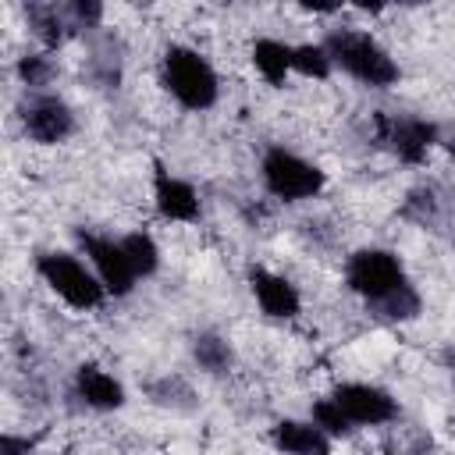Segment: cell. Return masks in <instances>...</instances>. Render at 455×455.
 <instances>
[{
    "mask_svg": "<svg viewBox=\"0 0 455 455\" xmlns=\"http://www.w3.org/2000/svg\"><path fill=\"white\" fill-rule=\"evenodd\" d=\"M345 284L366 302V309L377 320H387V323H409L423 309V295L409 281L405 263L398 259V252L380 249V245H363L348 252Z\"/></svg>",
    "mask_w": 455,
    "mask_h": 455,
    "instance_id": "1",
    "label": "cell"
},
{
    "mask_svg": "<svg viewBox=\"0 0 455 455\" xmlns=\"http://www.w3.org/2000/svg\"><path fill=\"white\" fill-rule=\"evenodd\" d=\"M323 50L331 53V64L341 68L348 78L370 89H387L402 78L395 57L363 28H331L323 36Z\"/></svg>",
    "mask_w": 455,
    "mask_h": 455,
    "instance_id": "2",
    "label": "cell"
},
{
    "mask_svg": "<svg viewBox=\"0 0 455 455\" xmlns=\"http://www.w3.org/2000/svg\"><path fill=\"white\" fill-rule=\"evenodd\" d=\"M160 82L171 92V100L185 110H210L220 100V78L213 64L185 43H171L160 57Z\"/></svg>",
    "mask_w": 455,
    "mask_h": 455,
    "instance_id": "3",
    "label": "cell"
},
{
    "mask_svg": "<svg viewBox=\"0 0 455 455\" xmlns=\"http://www.w3.org/2000/svg\"><path fill=\"white\" fill-rule=\"evenodd\" d=\"M36 274L43 277V284L64 302L71 306L75 313H92L103 306L107 299V288L103 281L96 277V270L78 259L75 252H64V249H50V252H39L36 256Z\"/></svg>",
    "mask_w": 455,
    "mask_h": 455,
    "instance_id": "4",
    "label": "cell"
},
{
    "mask_svg": "<svg viewBox=\"0 0 455 455\" xmlns=\"http://www.w3.org/2000/svg\"><path fill=\"white\" fill-rule=\"evenodd\" d=\"M259 181L263 188L281 199V203H302V199H316L327 188V174L323 167H316L313 160L284 149V146H267L259 156Z\"/></svg>",
    "mask_w": 455,
    "mask_h": 455,
    "instance_id": "5",
    "label": "cell"
},
{
    "mask_svg": "<svg viewBox=\"0 0 455 455\" xmlns=\"http://www.w3.org/2000/svg\"><path fill=\"white\" fill-rule=\"evenodd\" d=\"M373 135L391 156H398L409 167H419V164H427L430 149L441 142V124L427 121V117H416V114L377 110L373 114Z\"/></svg>",
    "mask_w": 455,
    "mask_h": 455,
    "instance_id": "6",
    "label": "cell"
},
{
    "mask_svg": "<svg viewBox=\"0 0 455 455\" xmlns=\"http://www.w3.org/2000/svg\"><path fill=\"white\" fill-rule=\"evenodd\" d=\"M18 117H21V128L32 142L39 146H57V142H68L78 128L75 121V110L64 96L57 92H28L18 107Z\"/></svg>",
    "mask_w": 455,
    "mask_h": 455,
    "instance_id": "7",
    "label": "cell"
},
{
    "mask_svg": "<svg viewBox=\"0 0 455 455\" xmlns=\"http://www.w3.org/2000/svg\"><path fill=\"white\" fill-rule=\"evenodd\" d=\"M78 245H82L89 267L96 270V277L103 281L107 295H114V299L132 295L139 277L132 270V259H128L121 238H110V235H100V231H78Z\"/></svg>",
    "mask_w": 455,
    "mask_h": 455,
    "instance_id": "8",
    "label": "cell"
},
{
    "mask_svg": "<svg viewBox=\"0 0 455 455\" xmlns=\"http://www.w3.org/2000/svg\"><path fill=\"white\" fill-rule=\"evenodd\" d=\"M331 398L341 405V412L355 427H384V423L398 419V402L391 398V391L366 384V380H345L331 391Z\"/></svg>",
    "mask_w": 455,
    "mask_h": 455,
    "instance_id": "9",
    "label": "cell"
},
{
    "mask_svg": "<svg viewBox=\"0 0 455 455\" xmlns=\"http://www.w3.org/2000/svg\"><path fill=\"white\" fill-rule=\"evenodd\" d=\"M153 206L171 224H196L203 217V203L192 181L171 174L164 164L153 167Z\"/></svg>",
    "mask_w": 455,
    "mask_h": 455,
    "instance_id": "10",
    "label": "cell"
},
{
    "mask_svg": "<svg viewBox=\"0 0 455 455\" xmlns=\"http://www.w3.org/2000/svg\"><path fill=\"white\" fill-rule=\"evenodd\" d=\"M245 281H249V291H252L256 306L263 309V316L295 320L302 313V295H299L291 277H284L277 270H267V267H249Z\"/></svg>",
    "mask_w": 455,
    "mask_h": 455,
    "instance_id": "11",
    "label": "cell"
},
{
    "mask_svg": "<svg viewBox=\"0 0 455 455\" xmlns=\"http://www.w3.org/2000/svg\"><path fill=\"white\" fill-rule=\"evenodd\" d=\"M75 395L82 398L85 409H96V412H117L128 402L124 384L100 363H82L75 370Z\"/></svg>",
    "mask_w": 455,
    "mask_h": 455,
    "instance_id": "12",
    "label": "cell"
},
{
    "mask_svg": "<svg viewBox=\"0 0 455 455\" xmlns=\"http://www.w3.org/2000/svg\"><path fill=\"white\" fill-rule=\"evenodd\" d=\"M270 444L281 455H331V437L313 419H277L270 427Z\"/></svg>",
    "mask_w": 455,
    "mask_h": 455,
    "instance_id": "13",
    "label": "cell"
},
{
    "mask_svg": "<svg viewBox=\"0 0 455 455\" xmlns=\"http://www.w3.org/2000/svg\"><path fill=\"white\" fill-rule=\"evenodd\" d=\"M25 25L46 50H57L68 43V36H75L64 4H25Z\"/></svg>",
    "mask_w": 455,
    "mask_h": 455,
    "instance_id": "14",
    "label": "cell"
},
{
    "mask_svg": "<svg viewBox=\"0 0 455 455\" xmlns=\"http://www.w3.org/2000/svg\"><path fill=\"white\" fill-rule=\"evenodd\" d=\"M249 60L259 71V78L267 85H274V89H281L288 82V75H295L291 71V46L274 39V36H259L252 43V50H249Z\"/></svg>",
    "mask_w": 455,
    "mask_h": 455,
    "instance_id": "15",
    "label": "cell"
},
{
    "mask_svg": "<svg viewBox=\"0 0 455 455\" xmlns=\"http://www.w3.org/2000/svg\"><path fill=\"white\" fill-rule=\"evenodd\" d=\"M188 352H192V363H196L203 373H210V377H224V373H231V366H235V348H231V341H228L220 331H210V327L192 334Z\"/></svg>",
    "mask_w": 455,
    "mask_h": 455,
    "instance_id": "16",
    "label": "cell"
},
{
    "mask_svg": "<svg viewBox=\"0 0 455 455\" xmlns=\"http://www.w3.org/2000/svg\"><path fill=\"white\" fill-rule=\"evenodd\" d=\"M146 398L153 405H160V409H171V412H192L199 405L192 384L185 377H178V373H164V377L146 380Z\"/></svg>",
    "mask_w": 455,
    "mask_h": 455,
    "instance_id": "17",
    "label": "cell"
},
{
    "mask_svg": "<svg viewBox=\"0 0 455 455\" xmlns=\"http://www.w3.org/2000/svg\"><path fill=\"white\" fill-rule=\"evenodd\" d=\"M89 78L100 89H117L121 85V43H117V36H103V39L92 43Z\"/></svg>",
    "mask_w": 455,
    "mask_h": 455,
    "instance_id": "18",
    "label": "cell"
},
{
    "mask_svg": "<svg viewBox=\"0 0 455 455\" xmlns=\"http://www.w3.org/2000/svg\"><path fill=\"white\" fill-rule=\"evenodd\" d=\"M121 245H124V252H128L132 270H135L139 281H142V277H153V274L160 270V245H156V238H153L149 231L121 235Z\"/></svg>",
    "mask_w": 455,
    "mask_h": 455,
    "instance_id": "19",
    "label": "cell"
},
{
    "mask_svg": "<svg viewBox=\"0 0 455 455\" xmlns=\"http://www.w3.org/2000/svg\"><path fill=\"white\" fill-rule=\"evenodd\" d=\"M291 71L302 78L323 82V78H331L334 64H331V53L323 50V43H299V46H291Z\"/></svg>",
    "mask_w": 455,
    "mask_h": 455,
    "instance_id": "20",
    "label": "cell"
},
{
    "mask_svg": "<svg viewBox=\"0 0 455 455\" xmlns=\"http://www.w3.org/2000/svg\"><path fill=\"white\" fill-rule=\"evenodd\" d=\"M14 75L21 85H28L32 92H46V85L53 82L57 75V64L50 53H21L18 64H14Z\"/></svg>",
    "mask_w": 455,
    "mask_h": 455,
    "instance_id": "21",
    "label": "cell"
},
{
    "mask_svg": "<svg viewBox=\"0 0 455 455\" xmlns=\"http://www.w3.org/2000/svg\"><path fill=\"white\" fill-rule=\"evenodd\" d=\"M309 419H313V423H316V427H320V430H323L331 441H334V437H348V434L355 430V423H352V419L341 412V405H338L331 395L313 402V409H309Z\"/></svg>",
    "mask_w": 455,
    "mask_h": 455,
    "instance_id": "22",
    "label": "cell"
},
{
    "mask_svg": "<svg viewBox=\"0 0 455 455\" xmlns=\"http://www.w3.org/2000/svg\"><path fill=\"white\" fill-rule=\"evenodd\" d=\"M64 7H68L75 32H96L103 25V4H96V0H71Z\"/></svg>",
    "mask_w": 455,
    "mask_h": 455,
    "instance_id": "23",
    "label": "cell"
},
{
    "mask_svg": "<svg viewBox=\"0 0 455 455\" xmlns=\"http://www.w3.org/2000/svg\"><path fill=\"white\" fill-rule=\"evenodd\" d=\"M36 448V441L28 437V434H14V430H7L4 437H0V455H28Z\"/></svg>",
    "mask_w": 455,
    "mask_h": 455,
    "instance_id": "24",
    "label": "cell"
},
{
    "mask_svg": "<svg viewBox=\"0 0 455 455\" xmlns=\"http://www.w3.org/2000/svg\"><path fill=\"white\" fill-rule=\"evenodd\" d=\"M444 366L451 370V380H455V348H448V352H444Z\"/></svg>",
    "mask_w": 455,
    "mask_h": 455,
    "instance_id": "25",
    "label": "cell"
},
{
    "mask_svg": "<svg viewBox=\"0 0 455 455\" xmlns=\"http://www.w3.org/2000/svg\"><path fill=\"white\" fill-rule=\"evenodd\" d=\"M384 455H405V451H384Z\"/></svg>",
    "mask_w": 455,
    "mask_h": 455,
    "instance_id": "26",
    "label": "cell"
}]
</instances>
